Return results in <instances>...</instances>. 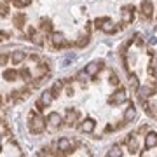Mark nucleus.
Segmentation results:
<instances>
[{"label": "nucleus", "instance_id": "nucleus-1", "mask_svg": "<svg viewBox=\"0 0 157 157\" xmlns=\"http://www.w3.org/2000/svg\"><path fill=\"white\" fill-rule=\"evenodd\" d=\"M28 129L32 135H40L45 129V117L37 110H32L28 113Z\"/></svg>", "mask_w": 157, "mask_h": 157}, {"label": "nucleus", "instance_id": "nucleus-2", "mask_svg": "<svg viewBox=\"0 0 157 157\" xmlns=\"http://www.w3.org/2000/svg\"><path fill=\"white\" fill-rule=\"evenodd\" d=\"M52 100H54L52 93H51V91H44L42 96L39 98V101H37V110H44L45 107H51Z\"/></svg>", "mask_w": 157, "mask_h": 157}, {"label": "nucleus", "instance_id": "nucleus-3", "mask_svg": "<svg viewBox=\"0 0 157 157\" xmlns=\"http://www.w3.org/2000/svg\"><path fill=\"white\" fill-rule=\"evenodd\" d=\"M126 100H128V93H126V89L119 87V89L115 91L112 96H110L108 103H110V105H121V103H124Z\"/></svg>", "mask_w": 157, "mask_h": 157}, {"label": "nucleus", "instance_id": "nucleus-4", "mask_svg": "<svg viewBox=\"0 0 157 157\" xmlns=\"http://www.w3.org/2000/svg\"><path fill=\"white\" fill-rule=\"evenodd\" d=\"M26 33H28V39L32 40L35 45H44V39H42V35L37 32V28H33V26H28Z\"/></svg>", "mask_w": 157, "mask_h": 157}, {"label": "nucleus", "instance_id": "nucleus-5", "mask_svg": "<svg viewBox=\"0 0 157 157\" xmlns=\"http://www.w3.org/2000/svg\"><path fill=\"white\" fill-rule=\"evenodd\" d=\"M51 40H52V45H54L56 49H61V47H67V45H68L65 35L59 33V32H56V33L52 32V39H51Z\"/></svg>", "mask_w": 157, "mask_h": 157}, {"label": "nucleus", "instance_id": "nucleus-6", "mask_svg": "<svg viewBox=\"0 0 157 157\" xmlns=\"http://www.w3.org/2000/svg\"><path fill=\"white\" fill-rule=\"evenodd\" d=\"M58 150H61L63 154H72L73 152L72 141L68 140V138H59V140H58Z\"/></svg>", "mask_w": 157, "mask_h": 157}, {"label": "nucleus", "instance_id": "nucleus-7", "mask_svg": "<svg viewBox=\"0 0 157 157\" xmlns=\"http://www.w3.org/2000/svg\"><path fill=\"white\" fill-rule=\"evenodd\" d=\"M47 122H49V126L51 128H61V122H63V117L59 115V113H56V112H51L49 115H47V119H45Z\"/></svg>", "mask_w": 157, "mask_h": 157}, {"label": "nucleus", "instance_id": "nucleus-8", "mask_svg": "<svg viewBox=\"0 0 157 157\" xmlns=\"http://www.w3.org/2000/svg\"><path fill=\"white\" fill-rule=\"evenodd\" d=\"M140 11L141 14L148 19V17H152V11H154V4H152L150 0H143L141 2V6H140Z\"/></svg>", "mask_w": 157, "mask_h": 157}, {"label": "nucleus", "instance_id": "nucleus-9", "mask_svg": "<svg viewBox=\"0 0 157 157\" xmlns=\"http://www.w3.org/2000/svg\"><path fill=\"white\" fill-rule=\"evenodd\" d=\"M96 128V122L93 121V119H84L82 121V124H80V131L82 133H86V135H89V133H93Z\"/></svg>", "mask_w": 157, "mask_h": 157}, {"label": "nucleus", "instance_id": "nucleus-10", "mask_svg": "<svg viewBox=\"0 0 157 157\" xmlns=\"http://www.w3.org/2000/svg\"><path fill=\"white\" fill-rule=\"evenodd\" d=\"M100 68H103V61H94V63H89V65L86 67V73H87V75H91V77H94V75H96V72H98Z\"/></svg>", "mask_w": 157, "mask_h": 157}, {"label": "nucleus", "instance_id": "nucleus-11", "mask_svg": "<svg viewBox=\"0 0 157 157\" xmlns=\"http://www.w3.org/2000/svg\"><path fill=\"white\" fill-rule=\"evenodd\" d=\"M136 91H138V98H141V100H145V98L154 94V89L150 86H140V87H136Z\"/></svg>", "mask_w": 157, "mask_h": 157}, {"label": "nucleus", "instance_id": "nucleus-12", "mask_svg": "<svg viewBox=\"0 0 157 157\" xmlns=\"http://www.w3.org/2000/svg\"><path fill=\"white\" fill-rule=\"evenodd\" d=\"M145 147H147V148L157 147V133H154V131L147 133V136H145Z\"/></svg>", "mask_w": 157, "mask_h": 157}, {"label": "nucleus", "instance_id": "nucleus-13", "mask_svg": "<svg viewBox=\"0 0 157 157\" xmlns=\"http://www.w3.org/2000/svg\"><path fill=\"white\" fill-rule=\"evenodd\" d=\"M133 16H135V9H133L131 6H128V7H124V9H122V19L126 23L133 21Z\"/></svg>", "mask_w": 157, "mask_h": 157}, {"label": "nucleus", "instance_id": "nucleus-14", "mask_svg": "<svg viewBox=\"0 0 157 157\" xmlns=\"http://www.w3.org/2000/svg\"><path fill=\"white\" fill-rule=\"evenodd\" d=\"M25 58H26V54H25L23 51H16V52L11 54V61L14 63V65H19V63L25 61Z\"/></svg>", "mask_w": 157, "mask_h": 157}, {"label": "nucleus", "instance_id": "nucleus-15", "mask_svg": "<svg viewBox=\"0 0 157 157\" xmlns=\"http://www.w3.org/2000/svg\"><path fill=\"white\" fill-rule=\"evenodd\" d=\"M63 86H65V82H63V80H56V82L52 84V87H51V93H52V96H54V98H58V96L61 94Z\"/></svg>", "mask_w": 157, "mask_h": 157}, {"label": "nucleus", "instance_id": "nucleus-16", "mask_svg": "<svg viewBox=\"0 0 157 157\" xmlns=\"http://www.w3.org/2000/svg\"><path fill=\"white\" fill-rule=\"evenodd\" d=\"M25 23H26V16H25L23 12H17V14H14V25H16V28L21 30L23 26H25Z\"/></svg>", "mask_w": 157, "mask_h": 157}, {"label": "nucleus", "instance_id": "nucleus-17", "mask_svg": "<svg viewBox=\"0 0 157 157\" xmlns=\"http://www.w3.org/2000/svg\"><path fill=\"white\" fill-rule=\"evenodd\" d=\"M136 117V108L135 107H129L126 112H124V121H126V124L128 122H133Z\"/></svg>", "mask_w": 157, "mask_h": 157}, {"label": "nucleus", "instance_id": "nucleus-18", "mask_svg": "<svg viewBox=\"0 0 157 157\" xmlns=\"http://www.w3.org/2000/svg\"><path fill=\"white\" fill-rule=\"evenodd\" d=\"M2 75H4V78H6V80L12 82V80H16V78H17V75H19V73H17L16 70H12V68H7V70H4V73H2Z\"/></svg>", "mask_w": 157, "mask_h": 157}, {"label": "nucleus", "instance_id": "nucleus-19", "mask_svg": "<svg viewBox=\"0 0 157 157\" xmlns=\"http://www.w3.org/2000/svg\"><path fill=\"white\" fill-rule=\"evenodd\" d=\"M67 113H68V126H75V121L78 119V112L73 110V108H68Z\"/></svg>", "mask_w": 157, "mask_h": 157}, {"label": "nucleus", "instance_id": "nucleus-20", "mask_svg": "<svg viewBox=\"0 0 157 157\" xmlns=\"http://www.w3.org/2000/svg\"><path fill=\"white\" fill-rule=\"evenodd\" d=\"M100 30H101V32H105V33H113V32H117V26L108 19V21H105V25H103Z\"/></svg>", "mask_w": 157, "mask_h": 157}, {"label": "nucleus", "instance_id": "nucleus-21", "mask_svg": "<svg viewBox=\"0 0 157 157\" xmlns=\"http://www.w3.org/2000/svg\"><path fill=\"white\" fill-rule=\"evenodd\" d=\"M40 32H49V33H52V25H51L49 19H42L40 21Z\"/></svg>", "mask_w": 157, "mask_h": 157}, {"label": "nucleus", "instance_id": "nucleus-22", "mask_svg": "<svg viewBox=\"0 0 157 157\" xmlns=\"http://www.w3.org/2000/svg\"><path fill=\"white\" fill-rule=\"evenodd\" d=\"M87 44H89V33L78 37V40L75 42V45H77V47H84V45H87Z\"/></svg>", "mask_w": 157, "mask_h": 157}, {"label": "nucleus", "instance_id": "nucleus-23", "mask_svg": "<svg viewBox=\"0 0 157 157\" xmlns=\"http://www.w3.org/2000/svg\"><path fill=\"white\" fill-rule=\"evenodd\" d=\"M12 4H14V7H17V9H21V7H26L32 4V0H12Z\"/></svg>", "mask_w": 157, "mask_h": 157}, {"label": "nucleus", "instance_id": "nucleus-24", "mask_svg": "<svg viewBox=\"0 0 157 157\" xmlns=\"http://www.w3.org/2000/svg\"><path fill=\"white\" fill-rule=\"evenodd\" d=\"M108 155L110 157H121L122 155V150H121V147H112V148H110V152H108Z\"/></svg>", "mask_w": 157, "mask_h": 157}, {"label": "nucleus", "instance_id": "nucleus-25", "mask_svg": "<svg viewBox=\"0 0 157 157\" xmlns=\"http://www.w3.org/2000/svg\"><path fill=\"white\" fill-rule=\"evenodd\" d=\"M19 75L23 77V80H32V72H30L28 68H21V72H19Z\"/></svg>", "mask_w": 157, "mask_h": 157}, {"label": "nucleus", "instance_id": "nucleus-26", "mask_svg": "<svg viewBox=\"0 0 157 157\" xmlns=\"http://www.w3.org/2000/svg\"><path fill=\"white\" fill-rule=\"evenodd\" d=\"M7 16H9V6L4 2V4H0V17H7Z\"/></svg>", "mask_w": 157, "mask_h": 157}, {"label": "nucleus", "instance_id": "nucleus-27", "mask_svg": "<svg viewBox=\"0 0 157 157\" xmlns=\"http://www.w3.org/2000/svg\"><path fill=\"white\" fill-rule=\"evenodd\" d=\"M108 80H110V84L115 86V87H117V86L121 84V80H119V77L115 75V73H110V78H108Z\"/></svg>", "mask_w": 157, "mask_h": 157}, {"label": "nucleus", "instance_id": "nucleus-28", "mask_svg": "<svg viewBox=\"0 0 157 157\" xmlns=\"http://www.w3.org/2000/svg\"><path fill=\"white\" fill-rule=\"evenodd\" d=\"M105 21H108V17H98V19L94 21V26L96 28H101V26L105 25Z\"/></svg>", "mask_w": 157, "mask_h": 157}, {"label": "nucleus", "instance_id": "nucleus-29", "mask_svg": "<svg viewBox=\"0 0 157 157\" xmlns=\"http://www.w3.org/2000/svg\"><path fill=\"white\" fill-rule=\"evenodd\" d=\"M7 61H9V56L2 52V54H0V67H6V65H7Z\"/></svg>", "mask_w": 157, "mask_h": 157}, {"label": "nucleus", "instance_id": "nucleus-30", "mask_svg": "<svg viewBox=\"0 0 157 157\" xmlns=\"http://www.w3.org/2000/svg\"><path fill=\"white\" fill-rule=\"evenodd\" d=\"M129 84H131V87H138V78H136V75H131L129 77Z\"/></svg>", "mask_w": 157, "mask_h": 157}, {"label": "nucleus", "instance_id": "nucleus-31", "mask_svg": "<svg viewBox=\"0 0 157 157\" xmlns=\"http://www.w3.org/2000/svg\"><path fill=\"white\" fill-rule=\"evenodd\" d=\"M2 103H4V98H2V94H0V108H2Z\"/></svg>", "mask_w": 157, "mask_h": 157}, {"label": "nucleus", "instance_id": "nucleus-32", "mask_svg": "<svg viewBox=\"0 0 157 157\" xmlns=\"http://www.w3.org/2000/svg\"><path fill=\"white\" fill-rule=\"evenodd\" d=\"M0 150H2V138H0Z\"/></svg>", "mask_w": 157, "mask_h": 157}, {"label": "nucleus", "instance_id": "nucleus-33", "mask_svg": "<svg viewBox=\"0 0 157 157\" xmlns=\"http://www.w3.org/2000/svg\"><path fill=\"white\" fill-rule=\"evenodd\" d=\"M4 2H9V0H4Z\"/></svg>", "mask_w": 157, "mask_h": 157}]
</instances>
